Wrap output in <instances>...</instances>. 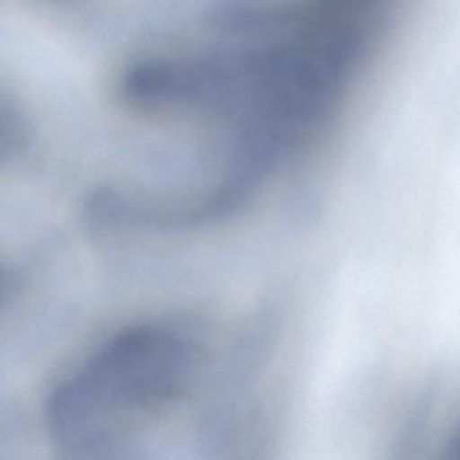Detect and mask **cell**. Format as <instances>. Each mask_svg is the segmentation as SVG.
Segmentation results:
<instances>
[{
	"label": "cell",
	"mask_w": 460,
	"mask_h": 460,
	"mask_svg": "<svg viewBox=\"0 0 460 460\" xmlns=\"http://www.w3.org/2000/svg\"><path fill=\"white\" fill-rule=\"evenodd\" d=\"M198 362V347L173 328L120 331L53 390L47 402L53 441L74 456L117 448L187 394Z\"/></svg>",
	"instance_id": "cell-1"
},
{
	"label": "cell",
	"mask_w": 460,
	"mask_h": 460,
	"mask_svg": "<svg viewBox=\"0 0 460 460\" xmlns=\"http://www.w3.org/2000/svg\"><path fill=\"white\" fill-rule=\"evenodd\" d=\"M449 457L460 459V428L454 438H451V443L448 444Z\"/></svg>",
	"instance_id": "cell-2"
}]
</instances>
